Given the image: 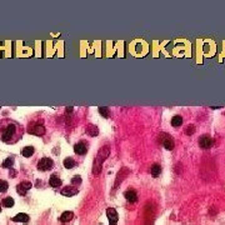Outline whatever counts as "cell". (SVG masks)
I'll return each mask as SVG.
<instances>
[{
    "mask_svg": "<svg viewBox=\"0 0 225 225\" xmlns=\"http://www.w3.org/2000/svg\"><path fill=\"white\" fill-rule=\"evenodd\" d=\"M71 183H73V185H79V184H81V176H80V175H75V176H73Z\"/></svg>",
    "mask_w": 225,
    "mask_h": 225,
    "instance_id": "cell-23",
    "label": "cell"
},
{
    "mask_svg": "<svg viewBox=\"0 0 225 225\" xmlns=\"http://www.w3.org/2000/svg\"><path fill=\"white\" fill-rule=\"evenodd\" d=\"M160 171H161V166H160L159 164H154V165L151 166V174H153L154 176H158V175L160 174Z\"/></svg>",
    "mask_w": 225,
    "mask_h": 225,
    "instance_id": "cell-19",
    "label": "cell"
},
{
    "mask_svg": "<svg viewBox=\"0 0 225 225\" xmlns=\"http://www.w3.org/2000/svg\"><path fill=\"white\" fill-rule=\"evenodd\" d=\"M3 205H4L5 208H13V207H14V199H13L11 196L5 198V199L3 200Z\"/></svg>",
    "mask_w": 225,
    "mask_h": 225,
    "instance_id": "cell-18",
    "label": "cell"
},
{
    "mask_svg": "<svg viewBox=\"0 0 225 225\" xmlns=\"http://www.w3.org/2000/svg\"><path fill=\"white\" fill-rule=\"evenodd\" d=\"M73 112V108H71V107H68V108H66V112Z\"/></svg>",
    "mask_w": 225,
    "mask_h": 225,
    "instance_id": "cell-26",
    "label": "cell"
},
{
    "mask_svg": "<svg viewBox=\"0 0 225 225\" xmlns=\"http://www.w3.org/2000/svg\"><path fill=\"white\" fill-rule=\"evenodd\" d=\"M53 165H54V163H53V160L50 158H43L38 163V169L40 171H48V170L53 169Z\"/></svg>",
    "mask_w": 225,
    "mask_h": 225,
    "instance_id": "cell-4",
    "label": "cell"
},
{
    "mask_svg": "<svg viewBox=\"0 0 225 225\" xmlns=\"http://www.w3.org/2000/svg\"><path fill=\"white\" fill-rule=\"evenodd\" d=\"M13 220H14V222H21V223H28V222H29V215L25 214V213H20V214L15 215V217L13 218Z\"/></svg>",
    "mask_w": 225,
    "mask_h": 225,
    "instance_id": "cell-14",
    "label": "cell"
},
{
    "mask_svg": "<svg viewBox=\"0 0 225 225\" xmlns=\"http://www.w3.org/2000/svg\"><path fill=\"white\" fill-rule=\"evenodd\" d=\"M31 183H29V181H23V183H20L18 186H16V191H18V194L19 195H25L30 189H31Z\"/></svg>",
    "mask_w": 225,
    "mask_h": 225,
    "instance_id": "cell-7",
    "label": "cell"
},
{
    "mask_svg": "<svg viewBox=\"0 0 225 225\" xmlns=\"http://www.w3.org/2000/svg\"><path fill=\"white\" fill-rule=\"evenodd\" d=\"M74 151H75V154H78V155H84V154L88 151L86 143H84V141L76 143V144L74 145Z\"/></svg>",
    "mask_w": 225,
    "mask_h": 225,
    "instance_id": "cell-8",
    "label": "cell"
},
{
    "mask_svg": "<svg viewBox=\"0 0 225 225\" xmlns=\"http://www.w3.org/2000/svg\"><path fill=\"white\" fill-rule=\"evenodd\" d=\"M194 131H195V128H194L193 125H189V126H188V129L185 130V133H186L188 135H189V134H194Z\"/></svg>",
    "mask_w": 225,
    "mask_h": 225,
    "instance_id": "cell-25",
    "label": "cell"
},
{
    "mask_svg": "<svg viewBox=\"0 0 225 225\" xmlns=\"http://www.w3.org/2000/svg\"><path fill=\"white\" fill-rule=\"evenodd\" d=\"M99 112L104 116V118H108L109 115H110V112H109V109L108 108H105V107H103V108H99Z\"/></svg>",
    "mask_w": 225,
    "mask_h": 225,
    "instance_id": "cell-22",
    "label": "cell"
},
{
    "mask_svg": "<svg viewBox=\"0 0 225 225\" xmlns=\"http://www.w3.org/2000/svg\"><path fill=\"white\" fill-rule=\"evenodd\" d=\"M161 143H163V145H164V148L165 149H168V150H173L174 149V140H173V138L171 136H169V135H165V138L161 140Z\"/></svg>",
    "mask_w": 225,
    "mask_h": 225,
    "instance_id": "cell-9",
    "label": "cell"
},
{
    "mask_svg": "<svg viewBox=\"0 0 225 225\" xmlns=\"http://www.w3.org/2000/svg\"><path fill=\"white\" fill-rule=\"evenodd\" d=\"M15 131H16V126L14 125V124H10V125H8L6 128H5V130H4V133H3V135H1V139H3V141H5V143H8L14 135H15Z\"/></svg>",
    "mask_w": 225,
    "mask_h": 225,
    "instance_id": "cell-3",
    "label": "cell"
},
{
    "mask_svg": "<svg viewBox=\"0 0 225 225\" xmlns=\"http://www.w3.org/2000/svg\"><path fill=\"white\" fill-rule=\"evenodd\" d=\"M0 212H1V204H0Z\"/></svg>",
    "mask_w": 225,
    "mask_h": 225,
    "instance_id": "cell-27",
    "label": "cell"
},
{
    "mask_svg": "<svg viewBox=\"0 0 225 225\" xmlns=\"http://www.w3.org/2000/svg\"><path fill=\"white\" fill-rule=\"evenodd\" d=\"M28 133L40 136V135H44V134H45V128H44V125L40 124V123H33L31 125H29Z\"/></svg>",
    "mask_w": 225,
    "mask_h": 225,
    "instance_id": "cell-2",
    "label": "cell"
},
{
    "mask_svg": "<svg viewBox=\"0 0 225 225\" xmlns=\"http://www.w3.org/2000/svg\"><path fill=\"white\" fill-rule=\"evenodd\" d=\"M124 196H125V199H126L128 201H130V203H135V201L138 200V194H136L135 190H126V191L124 193Z\"/></svg>",
    "mask_w": 225,
    "mask_h": 225,
    "instance_id": "cell-10",
    "label": "cell"
},
{
    "mask_svg": "<svg viewBox=\"0 0 225 225\" xmlns=\"http://www.w3.org/2000/svg\"><path fill=\"white\" fill-rule=\"evenodd\" d=\"M183 124V118L180 115H175L173 119H171V125L173 126H180Z\"/></svg>",
    "mask_w": 225,
    "mask_h": 225,
    "instance_id": "cell-17",
    "label": "cell"
},
{
    "mask_svg": "<svg viewBox=\"0 0 225 225\" xmlns=\"http://www.w3.org/2000/svg\"><path fill=\"white\" fill-rule=\"evenodd\" d=\"M88 134H90L92 136H97L98 135V128L94 125H89L88 126Z\"/></svg>",
    "mask_w": 225,
    "mask_h": 225,
    "instance_id": "cell-20",
    "label": "cell"
},
{
    "mask_svg": "<svg viewBox=\"0 0 225 225\" xmlns=\"http://www.w3.org/2000/svg\"><path fill=\"white\" fill-rule=\"evenodd\" d=\"M109 145H105L99 153H98V156L95 159V163H94V174H99L100 170H102V161L107 159V156L109 155Z\"/></svg>",
    "mask_w": 225,
    "mask_h": 225,
    "instance_id": "cell-1",
    "label": "cell"
},
{
    "mask_svg": "<svg viewBox=\"0 0 225 225\" xmlns=\"http://www.w3.org/2000/svg\"><path fill=\"white\" fill-rule=\"evenodd\" d=\"M14 164V159L13 158H8L4 163H3V168H11Z\"/></svg>",
    "mask_w": 225,
    "mask_h": 225,
    "instance_id": "cell-21",
    "label": "cell"
},
{
    "mask_svg": "<svg viewBox=\"0 0 225 225\" xmlns=\"http://www.w3.org/2000/svg\"><path fill=\"white\" fill-rule=\"evenodd\" d=\"M33 154H34V148H33V146H25V148L23 149V156L30 158Z\"/></svg>",
    "mask_w": 225,
    "mask_h": 225,
    "instance_id": "cell-16",
    "label": "cell"
},
{
    "mask_svg": "<svg viewBox=\"0 0 225 225\" xmlns=\"http://www.w3.org/2000/svg\"><path fill=\"white\" fill-rule=\"evenodd\" d=\"M107 215H108L109 224L110 225H116L118 224L119 215H118V213H116V210H115L114 208H108V210H107Z\"/></svg>",
    "mask_w": 225,
    "mask_h": 225,
    "instance_id": "cell-6",
    "label": "cell"
},
{
    "mask_svg": "<svg viewBox=\"0 0 225 225\" xmlns=\"http://www.w3.org/2000/svg\"><path fill=\"white\" fill-rule=\"evenodd\" d=\"M199 145L203 149H210L214 145V141H213V139L209 135H203L200 138V140H199Z\"/></svg>",
    "mask_w": 225,
    "mask_h": 225,
    "instance_id": "cell-5",
    "label": "cell"
},
{
    "mask_svg": "<svg viewBox=\"0 0 225 225\" xmlns=\"http://www.w3.org/2000/svg\"><path fill=\"white\" fill-rule=\"evenodd\" d=\"M79 193V190L78 189H74V188H70V186H65L63 190H61V194L64 195V196H74V195H76Z\"/></svg>",
    "mask_w": 225,
    "mask_h": 225,
    "instance_id": "cell-11",
    "label": "cell"
},
{
    "mask_svg": "<svg viewBox=\"0 0 225 225\" xmlns=\"http://www.w3.org/2000/svg\"><path fill=\"white\" fill-rule=\"evenodd\" d=\"M49 184H50L53 188H59V186L61 185V179H60L58 175L53 174V175L50 176V179H49Z\"/></svg>",
    "mask_w": 225,
    "mask_h": 225,
    "instance_id": "cell-12",
    "label": "cell"
},
{
    "mask_svg": "<svg viewBox=\"0 0 225 225\" xmlns=\"http://www.w3.org/2000/svg\"><path fill=\"white\" fill-rule=\"evenodd\" d=\"M75 165H76V163H75V160L73 158H66L64 160V166L66 169H73V168H75Z\"/></svg>",
    "mask_w": 225,
    "mask_h": 225,
    "instance_id": "cell-15",
    "label": "cell"
},
{
    "mask_svg": "<svg viewBox=\"0 0 225 225\" xmlns=\"http://www.w3.org/2000/svg\"><path fill=\"white\" fill-rule=\"evenodd\" d=\"M8 188H9L8 183H6V181H4V180H0V193L6 191V190H8Z\"/></svg>",
    "mask_w": 225,
    "mask_h": 225,
    "instance_id": "cell-24",
    "label": "cell"
},
{
    "mask_svg": "<svg viewBox=\"0 0 225 225\" xmlns=\"http://www.w3.org/2000/svg\"><path fill=\"white\" fill-rule=\"evenodd\" d=\"M73 218H74V213H73V212H64V213L61 214V217H60V222H61V223H68V222H70Z\"/></svg>",
    "mask_w": 225,
    "mask_h": 225,
    "instance_id": "cell-13",
    "label": "cell"
}]
</instances>
